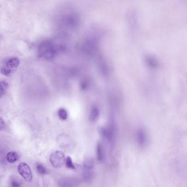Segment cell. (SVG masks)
Listing matches in <instances>:
<instances>
[{"mask_svg": "<svg viewBox=\"0 0 187 187\" xmlns=\"http://www.w3.org/2000/svg\"><path fill=\"white\" fill-rule=\"evenodd\" d=\"M64 49L63 45L59 42L56 41L46 40L39 45L38 54L41 58L46 60H51Z\"/></svg>", "mask_w": 187, "mask_h": 187, "instance_id": "cell-1", "label": "cell"}, {"mask_svg": "<svg viewBox=\"0 0 187 187\" xmlns=\"http://www.w3.org/2000/svg\"><path fill=\"white\" fill-rule=\"evenodd\" d=\"M59 22L62 26L72 29L75 28L79 25L80 18L78 14L75 12L67 11L60 15Z\"/></svg>", "mask_w": 187, "mask_h": 187, "instance_id": "cell-2", "label": "cell"}, {"mask_svg": "<svg viewBox=\"0 0 187 187\" xmlns=\"http://www.w3.org/2000/svg\"><path fill=\"white\" fill-rule=\"evenodd\" d=\"M66 158L61 151H55L52 153L49 157L51 165L55 168H61L65 164Z\"/></svg>", "mask_w": 187, "mask_h": 187, "instance_id": "cell-3", "label": "cell"}, {"mask_svg": "<svg viewBox=\"0 0 187 187\" xmlns=\"http://www.w3.org/2000/svg\"><path fill=\"white\" fill-rule=\"evenodd\" d=\"M18 171L22 177L27 182H32V174L31 168L27 163H20L18 167Z\"/></svg>", "mask_w": 187, "mask_h": 187, "instance_id": "cell-4", "label": "cell"}, {"mask_svg": "<svg viewBox=\"0 0 187 187\" xmlns=\"http://www.w3.org/2000/svg\"><path fill=\"white\" fill-rule=\"evenodd\" d=\"M97 49V42L92 39H88L83 44V49L85 53L93 54Z\"/></svg>", "mask_w": 187, "mask_h": 187, "instance_id": "cell-5", "label": "cell"}, {"mask_svg": "<svg viewBox=\"0 0 187 187\" xmlns=\"http://www.w3.org/2000/svg\"><path fill=\"white\" fill-rule=\"evenodd\" d=\"M136 139L139 147H144L147 145L148 141L146 132L143 129L138 130L136 134Z\"/></svg>", "mask_w": 187, "mask_h": 187, "instance_id": "cell-6", "label": "cell"}, {"mask_svg": "<svg viewBox=\"0 0 187 187\" xmlns=\"http://www.w3.org/2000/svg\"><path fill=\"white\" fill-rule=\"evenodd\" d=\"M20 61L18 58L16 57H12L8 58L5 62V66L9 69L11 70H15L19 66Z\"/></svg>", "mask_w": 187, "mask_h": 187, "instance_id": "cell-7", "label": "cell"}, {"mask_svg": "<svg viewBox=\"0 0 187 187\" xmlns=\"http://www.w3.org/2000/svg\"><path fill=\"white\" fill-rule=\"evenodd\" d=\"M100 132L103 138L108 141H110L112 140L113 136V129L110 127H102L100 129Z\"/></svg>", "mask_w": 187, "mask_h": 187, "instance_id": "cell-8", "label": "cell"}, {"mask_svg": "<svg viewBox=\"0 0 187 187\" xmlns=\"http://www.w3.org/2000/svg\"><path fill=\"white\" fill-rule=\"evenodd\" d=\"M96 155L98 160L100 162H102L104 160V150L102 144L98 142L96 147Z\"/></svg>", "mask_w": 187, "mask_h": 187, "instance_id": "cell-9", "label": "cell"}, {"mask_svg": "<svg viewBox=\"0 0 187 187\" xmlns=\"http://www.w3.org/2000/svg\"><path fill=\"white\" fill-rule=\"evenodd\" d=\"M19 158V155L18 153L15 151H10L7 154L6 159L8 162L11 164L16 162Z\"/></svg>", "mask_w": 187, "mask_h": 187, "instance_id": "cell-10", "label": "cell"}, {"mask_svg": "<svg viewBox=\"0 0 187 187\" xmlns=\"http://www.w3.org/2000/svg\"><path fill=\"white\" fill-rule=\"evenodd\" d=\"M100 111L97 107H93L91 110L89 119L91 121H96L100 116Z\"/></svg>", "mask_w": 187, "mask_h": 187, "instance_id": "cell-11", "label": "cell"}, {"mask_svg": "<svg viewBox=\"0 0 187 187\" xmlns=\"http://www.w3.org/2000/svg\"><path fill=\"white\" fill-rule=\"evenodd\" d=\"M94 166V160L92 158H88L83 162V168L85 170H91Z\"/></svg>", "mask_w": 187, "mask_h": 187, "instance_id": "cell-12", "label": "cell"}, {"mask_svg": "<svg viewBox=\"0 0 187 187\" xmlns=\"http://www.w3.org/2000/svg\"><path fill=\"white\" fill-rule=\"evenodd\" d=\"M57 114L59 118L62 120H66L68 119V114L66 110L64 108H60L58 111Z\"/></svg>", "mask_w": 187, "mask_h": 187, "instance_id": "cell-13", "label": "cell"}, {"mask_svg": "<svg viewBox=\"0 0 187 187\" xmlns=\"http://www.w3.org/2000/svg\"><path fill=\"white\" fill-rule=\"evenodd\" d=\"M36 168L37 172L40 175H46L48 173V171H47L46 168H45L43 165H42L41 164L37 163L36 165Z\"/></svg>", "mask_w": 187, "mask_h": 187, "instance_id": "cell-14", "label": "cell"}, {"mask_svg": "<svg viewBox=\"0 0 187 187\" xmlns=\"http://www.w3.org/2000/svg\"><path fill=\"white\" fill-rule=\"evenodd\" d=\"M60 187H74L73 183L70 180L64 179L61 180L59 183Z\"/></svg>", "mask_w": 187, "mask_h": 187, "instance_id": "cell-15", "label": "cell"}, {"mask_svg": "<svg viewBox=\"0 0 187 187\" xmlns=\"http://www.w3.org/2000/svg\"><path fill=\"white\" fill-rule=\"evenodd\" d=\"M66 167L69 168V169H72V170H75V166L74 164L73 163V160L71 158L70 156H67L66 158V163H65Z\"/></svg>", "mask_w": 187, "mask_h": 187, "instance_id": "cell-16", "label": "cell"}, {"mask_svg": "<svg viewBox=\"0 0 187 187\" xmlns=\"http://www.w3.org/2000/svg\"><path fill=\"white\" fill-rule=\"evenodd\" d=\"M83 177L86 181L91 180L93 177V172L91 170H85L84 172L83 173Z\"/></svg>", "mask_w": 187, "mask_h": 187, "instance_id": "cell-17", "label": "cell"}, {"mask_svg": "<svg viewBox=\"0 0 187 187\" xmlns=\"http://www.w3.org/2000/svg\"><path fill=\"white\" fill-rule=\"evenodd\" d=\"M8 84L6 81H2L1 83V97H2L3 95L5 94L6 90L7 89Z\"/></svg>", "mask_w": 187, "mask_h": 187, "instance_id": "cell-18", "label": "cell"}, {"mask_svg": "<svg viewBox=\"0 0 187 187\" xmlns=\"http://www.w3.org/2000/svg\"><path fill=\"white\" fill-rule=\"evenodd\" d=\"M1 73L4 75L9 76H11L12 74L13 71L11 70L8 68H6L5 66H2L1 68Z\"/></svg>", "mask_w": 187, "mask_h": 187, "instance_id": "cell-19", "label": "cell"}, {"mask_svg": "<svg viewBox=\"0 0 187 187\" xmlns=\"http://www.w3.org/2000/svg\"><path fill=\"white\" fill-rule=\"evenodd\" d=\"M11 187H20V183L18 181L13 178L11 181Z\"/></svg>", "mask_w": 187, "mask_h": 187, "instance_id": "cell-20", "label": "cell"}, {"mask_svg": "<svg viewBox=\"0 0 187 187\" xmlns=\"http://www.w3.org/2000/svg\"><path fill=\"white\" fill-rule=\"evenodd\" d=\"M5 127H6V124H5V121L1 118V121H0V128H1V130L5 129Z\"/></svg>", "mask_w": 187, "mask_h": 187, "instance_id": "cell-21", "label": "cell"}]
</instances>
